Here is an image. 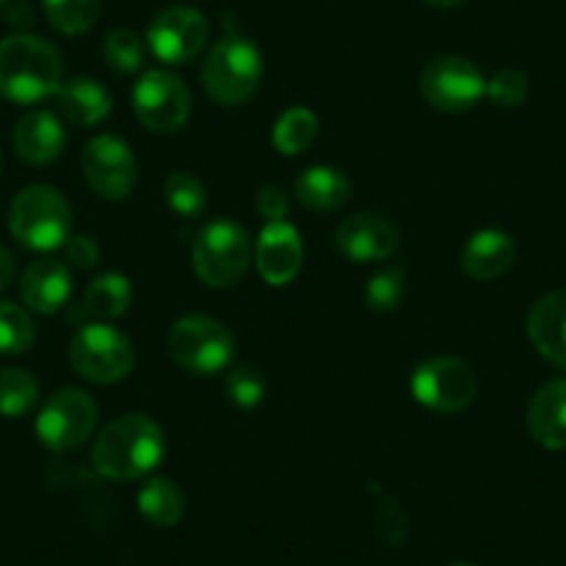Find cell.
<instances>
[{
	"label": "cell",
	"mask_w": 566,
	"mask_h": 566,
	"mask_svg": "<svg viewBox=\"0 0 566 566\" xmlns=\"http://www.w3.org/2000/svg\"><path fill=\"white\" fill-rule=\"evenodd\" d=\"M36 400H40V380L29 369H0V417H25L34 411Z\"/></svg>",
	"instance_id": "26"
},
{
	"label": "cell",
	"mask_w": 566,
	"mask_h": 566,
	"mask_svg": "<svg viewBox=\"0 0 566 566\" xmlns=\"http://www.w3.org/2000/svg\"><path fill=\"white\" fill-rule=\"evenodd\" d=\"M14 154L25 161V165L45 167L53 165L59 156L64 154L67 145V134L59 119V114L48 112V108H36L20 117V123L12 130Z\"/></svg>",
	"instance_id": "16"
},
{
	"label": "cell",
	"mask_w": 566,
	"mask_h": 566,
	"mask_svg": "<svg viewBox=\"0 0 566 566\" xmlns=\"http://www.w3.org/2000/svg\"><path fill=\"white\" fill-rule=\"evenodd\" d=\"M36 339L34 319L29 308L0 301V356H23Z\"/></svg>",
	"instance_id": "29"
},
{
	"label": "cell",
	"mask_w": 566,
	"mask_h": 566,
	"mask_svg": "<svg viewBox=\"0 0 566 566\" xmlns=\"http://www.w3.org/2000/svg\"><path fill=\"white\" fill-rule=\"evenodd\" d=\"M266 384L261 378V373L250 364H237V367H228L226 378V395L228 400L237 408H255L264 400Z\"/></svg>",
	"instance_id": "32"
},
{
	"label": "cell",
	"mask_w": 566,
	"mask_h": 566,
	"mask_svg": "<svg viewBox=\"0 0 566 566\" xmlns=\"http://www.w3.org/2000/svg\"><path fill=\"white\" fill-rule=\"evenodd\" d=\"M303 239L290 220L266 222L255 239L253 259L259 266V275L270 286H286L301 275L303 266Z\"/></svg>",
	"instance_id": "15"
},
{
	"label": "cell",
	"mask_w": 566,
	"mask_h": 566,
	"mask_svg": "<svg viewBox=\"0 0 566 566\" xmlns=\"http://www.w3.org/2000/svg\"><path fill=\"white\" fill-rule=\"evenodd\" d=\"M531 95V81L520 70H497L486 78V97L500 108H520Z\"/></svg>",
	"instance_id": "33"
},
{
	"label": "cell",
	"mask_w": 566,
	"mask_h": 566,
	"mask_svg": "<svg viewBox=\"0 0 566 566\" xmlns=\"http://www.w3.org/2000/svg\"><path fill=\"white\" fill-rule=\"evenodd\" d=\"M353 184L339 167L331 165H314L295 181V195L306 209L328 214V211H339L342 206L350 200Z\"/></svg>",
	"instance_id": "22"
},
{
	"label": "cell",
	"mask_w": 566,
	"mask_h": 566,
	"mask_svg": "<svg viewBox=\"0 0 566 566\" xmlns=\"http://www.w3.org/2000/svg\"><path fill=\"white\" fill-rule=\"evenodd\" d=\"M59 114L75 128H95L112 114V95L106 86L90 75L64 81L62 90L56 92Z\"/></svg>",
	"instance_id": "21"
},
{
	"label": "cell",
	"mask_w": 566,
	"mask_h": 566,
	"mask_svg": "<svg viewBox=\"0 0 566 566\" xmlns=\"http://www.w3.org/2000/svg\"><path fill=\"white\" fill-rule=\"evenodd\" d=\"M402 297H406V270L397 264L375 272L367 286H364V303L378 314H389L400 308Z\"/></svg>",
	"instance_id": "31"
},
{
	"label": "cell",
	"mask_w": 566,
	"mask_h": 566,
	"mask_svg": "<svg viewBox=\"0 0 566 566\" xmlns=\"http://www.w3.org/2000/svg\"><path fill=\"white\" fill-rule=\"evenodd\" d=\"M261 78H264V56L242 34H226L209 48L200 67V81L203 90L214 103L226 108L244 106L253 101L259 92Z\"/></svg>",
	"instance_id": "3"
},
{
	"label": "cell",
	"mask_w": 566,
	"mask_h": 566,
	"mask_svg": "<svg viewBox=\"0 0 566 566\" xmlns=\"http://www.w3.org/2000/svg\"><path fill=\"white\" fill-rule=\"evenodd\" d=\"M97 431V402L90 391L64 386L36 413V439L51 453L67 455L84 448Z\"/></svg>",
	"instance_id": "8"
},
{
	"label": "cell",
	"mask_w": 566,
	"mask_h": 566,
	"mask_svg": "<svg viewBox=\"0 0 566 566\" xmlns=\"http://www.w3.org/2000/svg\"><path fill=\"white\" fill-rule=\"evenodd\" d=\"M81 170L92 192L103 200H125L136 187V156L128 142L114 134H101L86 142Z\"/></svg>",
	"instance_id": "13"
},
{
	"label": "cell",
	"mask_w": 566,
	"mask_h": 566,
	"mask_svg": "<svg viewBox=\"0 0 566 566\" xmlns=\"http://www.w3.org/2000/svg\"><path fill=\"white\" fill-rule=\"evenodd\" d=\"M422 3H428V7L433 9H453V7H461L464 0H422Z\"/></svg>",
	"instance_id": "38"
},
{
	"label": "cell",
	"mask_w": 566,
	"mask_h": 566,
	"mask_svg": "<svg viewBox=\"0 0 566 566\" xmlns=\"http://www.w3.org/2000/svg\"><path fill=\"white\" fill-rule=\"evenodd\" d=\"M136 509H139L142 520L150 525L172 527L181 522L184 511H187V497L170 478H150L142 483L139 494H136Z\"/></svg>",
	"instance_id": "24"
},
{
	"label": "cell",
	"mask_w": 566,
	"mask_h": 566,
	"mask_svg": "<svg viewBox=\"0 0 566 566\" xmlns=\"http://www.w3.org/2000/svg\"><path fill=\"white\" fill-rule=\"evenodd\" d=\"M527 433L544 450H566V378L547 380L527 406Z\"/></svg>",
	"instance_id": "20"
},
{
	"label": "cell",
	"mask_w": 566,
	"mask_h": 566,
	"mask_svg": "<svg viewBox=\"0 0 566 566\" xmlns=\"http://www.w3.org/2000/svg\"><path fill=\"white\" fill-rule=\"evenodd\" d=\"M62 84L64 64L56 45L34 34L0 40V97L18 106H34L56 97Z\"/></svg>",
	"instance_id": "2"
},
{
	"label": "cell",
	"mask_w": 566,
	"mask_h": 566,
	"mask_svg": "<svg viewBox=\"0 0 566 566\" xmlns=\"http://www.w3.org/2000/svg\"><path fill=\"white\" fill-rule=\"evenodd\" d=\"M9 23H14L18 29H25V25L34 23V12H31L29 3H14V9L9 12Z\"/></svg>",
	"instance_id": "37"
},
{
	"label": "cell",
	"mask_w": 566,
	"mask_h": 566,
	"mask_svg": "<svg viewBox=\"0 0 566 566\" xmlns=\"http://www.w3.org/2000/svg\"><path fill=\"white\" fill-rule=\"evenodd\" d=\"M516 261V242L500 228H483L464 242L459 255L461 272L472 281H494Z\"/></svg>",
	"instance_id": "18"
},
{
	"label": "cell",
	"mask_w": 566,
	"mask_h": 566,
	"mask_svg": "<svg viewBox=\"0 0 566 566\" xmlns=\"http://www.w3.org/2000/svg\"><path fill=\"white\" fill-rule=\"evenodd\" d=\"M103 59L108 67L119 75H134L145 67V53H148V42H142V36L130 29H114L108 31L103 40Z\"/></svg>",
	"instance_id": "30"
},
{
	"label": "cell",
	"mask_w": 566,
	"mask_h": 566,
	"mask_svg": "<svg viewBox=\"0 0 566 566\" xmlns=\"http://www.w3.org/2000/svg\"><path fill=\"white\" fill-rule=\"evenodd\" d=\"M70 367L97 386H112L134 369V342L108 323H84L70 339Z\"/></svg>",
	"instance_id": "7"
},
{
	"label": "cell",
	"mask_w": 566,
	"mask_h": 566,
	"mask_svg": "<svg viewBox=\"0 0 566 566\" xmlns=\"http://www.w3.org/2000/svg\"><path fill=\"white\" fill-rule=\"evenodd\" d=\"M211 25L203 12L192 7H170L148 25V51L170 67H184L195 62L209 45Z\"/></svg>",
	"instance_id": "12"
},
{
	"label": "cell",
	"mask_w": 566,
	"mask_h": 566,
	"mask_svg": "<svg viewBox=\"0 0 566 566\" xmlns=\"http://www.w3.org/2000/svg\"><path fill=\"white\" fill-rule=\"evenodd\" d=\"M3 3H7V0H0V7H3Z\"/></svg>",
	"instance_id": "40"
},
{
	"label": "cell",
	"mask_w": 566,
	"mask_h": 566,
	"mask_svg": "<svg viewBox=\"0 0 566 566\" xmlns=\"http://www.w3.org/2000/svg\"><path fill=\"white\" fill-rule=\"evenodd\" d=\"M334 242L339 253L353 264H380L391 259L400 248V231L395 222L380 214L358 211L339 222L334 233Z\"/></svg>",
	"instance_id": "14"
},
{
	"label": "cell",
	"mask_w": 566,
	"mask_h": 566,
	"mask_svg": "<svg viewBox=\"0 0 566 566\" xmlns=\"http://www.w3.org/2000/svg\"><path fill=\"white\" fill-rule=\"evenodd\" d=\"M42 9L59 34L78 36L97 23L103 0H42Z\"/></svg>",
	"instance_id": "27"
},
{
	"label": "cell",
	"mask_w": 566,
	"mask_h": 566,
	"mask_svg": "<svg viewBox=\"0 0 566 566\" xmlns=\"http://www.w3.org/2000/svg\"><path fill=\"white\" fill-rule=\"evenodd\" d=\"M319 134V119L312 108L292 106L272 125V148L281 156H301L314 145Z\"/></svg>",
	"instance_id": "25"
},
{
	"label": "cell",
	"mask_w": 566,
	"mask_h": 566,
	"mask_svg": "<svg viewBox=\"0 0 566 566\" xmlns=\"http://www.w3.org/2000/svg\"><path fill=\"white\" fill-rule=\"evenodd\" d=\"M527 336L538 356L566 373V290L538 297L527 314Z\"/></svg>",
	"instance_id": "19"
},
{
	"label": "cell",
	"mask_w": 566,
	"mask_h": 566,
	"mask_svg": "<svg viewBox=\"0 0 566 566\" xmlns=\"http://www.w3.org/2000/svg\"><path fill=\"white\" fill-rule=\"evenodd\" d=\"M255 209H259V214L264 217L266 222L286 220L290 200H286V195H283L281 187H275V184H266V187H261L259 195H255Z\"/></svg>",
	"instance_id": "35"
},
{
	"label": "cell",
	"mask_w": 566,
	"mask_h": 566,
	"mask_svg": "<svg viewBox=\"0 0 566 566\" xmlns=\"http://www.w3.org/2000/svg\"><path fill=\"white\" fill-rule=\"evenodd\" d=\"M9 231L23 248L51 253L64 248L73 231V211L59 189L34 184L25 187L9 206Z\"/></svg>",
	"instance_id": "4"
},
{
	"label": "cell",
	"mask_w": 566,
	"mask_h": 566,
	"mask_svg": "<svg viewBox=\"0 0 566 566\" xmlns=\"http://www.w3.org/2000/svg\"><path fill=\"white\" fill-rule=\"evenodd\" d=\"M130 301H134V290L128 277L123 272H103L86 286L78 312L92 323H108V319L123 317L130 308Z\"/></svg>",
	"instance_id": "23"
},
{
	"label": "cell",
	"mask_w": 566,
	"mask_h": 566,
	"mask_svg": "<svg viewBox=\"0 0 566 566\" xmlns=\"http://www.w3.org/2000/svg\"><path fill=\"white\" fill-rule=\"evenodd\" d=\"M134 114L150 134H176L192 114V95L187 84L170 70H145L134 86Z\"/></svg>",
	"instance_id": "9"
},
{
	"label": "cell",
	"mask_w": 566,
	"mask_h": 566,
	"mask_svg": "<svg viewBox=\"0 0 566 566\" xmlns=\"http://www.w3.org/2000/svg\"><path fill=\"white\" fill-rule=\"evenodd\" d=\"M253 242L233 220H214L192 244V270L211 290H231L248 275Z\"/></svg>",
	"instance_id": "5"
},
{
	"label": "cell",
	"mask_w": 566,
	"mask_h": 566,
	"mask_svg": "<svg viewBox=\"0 0 566 566\" xmlns=\"http://www.w3.org/2000/svg\"><path fill=\"white\" fill-rule=\"evenodd\" d=\"M165 459V431L145 413H123L97 433L92 467L106 481H139Z\"/></svg>",
	"instance_id": "1"
},
{
	"label": "cell",
	"mask_w": 566,
	"mask_h": 566,
	"mask_svg": "<svg viewBox=\"0 0 566 566\" xmlns=\"http://www.w3.org/2000/svg\"><path fill=\"white\" fill-rule=\"evenodd\" d=\"M64 264L75 266V270H92V266L97 264V259H101V248H97V242L92 237H86V233H78V237H70L67 242H64Z\"/></svg>",
	"instance_id": "34"
},
{
	"label": "cell",
	"mask_w": 566,
	"mask_h": 566,
	"mask_svg": "<svg viewBox=\"0 0 566 566\" xmlns=\"http://www.w3.org/2000/svg\"><path fill=\"white\" fill-rule=\"evenodd\" d=\"M73 292L70 266L59 259H36L20 277V301L34 314H56Z\"/></svg>",
	"instance_id": "17"
},
{
	"label": "cell",
	"mask_w": 566,
	"mask_h": 566,
	"mask_svg": "<svg viewBox=\"0 0 566 566\" xmlns=\"http://www.w3.org/2000/svg\"><path fill=\"white\" fill-rule=\"evenodd\" d=\"M450 566H475V564H470V560H459V564H450Z\"/></svg>",
	"instance_id": "39"
},
{
	"label": "cell",
	"mask_w": 566,
	"mask_h": 566,
	"mask_svg": "<svg viewBox=\"0 0 566 566\" xmlns=\"http://www.w3.org/2000/svg\"><path fill=\"white\" fill-rule=\"evenodd\" d=\"M165 203L172 214L181 220H200L209 206V195H206L203 181L192 172H172L165 181Z\"/></svg>",
	"instance_id": "28"
},
{
	"label": "cell",
	"mask_w": 566,
	"mask_h": 566,
	"mask_svg": "<svg viewBox=\"0 0 566 566\" xmlns=\"http://www.w3.org/2000/svg\"><path fill=\"white\" fill-rule=\"evenodd\" d=\"M419 92L437 112L464 114L483 101L486 78L467 56H439L419 73Z\"/></svg>",
	"instance_id": "11"
},
{
	"label": "cell",
	"mask_w": 566,
	"mask_h": 566,
	"mask_svg": "<svg viewBox=\"0 0 566 566\" xmlns=\"http://www.w3.org/2000/svg\"><path fill=\"white\" fill-rule=\"evenodd\" d=\"M14 277V255L7 248H0V292L7 290Z\"/></svg>",
	"instance_id": "36"
},
{
	"label": "cell",
	"mask_w": 566,
	"mask_h": 566,
	"mask_svg": "<svg viewBox=\"0 0 566 566\" xmlns=\"http://www.w3.org/2000/svg\"><path fill=\"white\" fill-rule=\"evenodd\" d=\"M233 342L231 331L214 317H203V314H189L172 323L170 334H167V353L172 361L189 375H209L226 373L233 364Z\"/></svg>",
	"instance_id": "6"
},
{
	"label": "cell",
	"mask_w": 566,
	"mask_h": 566,
	"mask_svg": "<svg viewBox=\"0 0 566 566\" xmlns=\"http://www.w3.org/2000/svg\"><path fill=\"white\" fill-rule=\"evenodd\" d=\"M478 375L455 356H433L411 375V395L419 406L437 413H459L478 397Z\"/></svg>",
	"instance_id": "10"
}]
</instances>
